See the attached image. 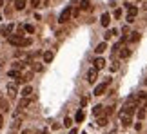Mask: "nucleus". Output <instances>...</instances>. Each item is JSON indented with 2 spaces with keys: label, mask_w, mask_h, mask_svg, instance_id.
Listing matches in <instances>:
<instances>
[{
  "label": "nucleus",
  "mask_w": 147,
  "mask_h": 134,
  "mask_svg": "<svg viewBox=\"0 0 147 134\" xmlns=\"http://www.w3.org/2000/svg\"><path fill=\"white\" fill-rule=\"evenodd\" d=\"M125 9H127V24H133L134 18H136V15H138V7L136 5H131V4H127L125 5Z\"/></svg>",
  "instance_id": "f257e3e1"
},
{
  "label": "nucleus",
  "mask_w": 147,
  "mask_h": 134,
  "mask_svg": "<svg viewBox=\"0 0 147 134\" xmlns=\"http://www.w3.org/2000/svg\"><path fill=\"white\" fill-rule=\"evenodd\" d=\"M7 42L15 47H24V38H22V35H9Z\"/></svg>",
  "instance_id": "f03ea898"
},
{
  "label": "nucleus",
  "mask_w": 147,
  "mask_h": 134,
  "mask_svg": "<svg viewBox=\"0 0 147 134\" xmlns=\"http://www.w3.org/2000/svg\"><path fill=\"white\" fill-rule=\"evenodd\" d=\"M109 83H111V78H107L105 82H102V83H98L96 87H94V96H102L105 91H107V87H109Z\"/></svg>",
  "instance_id": "7ed1b4c3"
},
{
  "label": "nucleus",
  "mask_w": 147,
  "mask_h": 134,
  "mask_svg": "<svg viewBox=\"0 0 147 134\" xmlns=\"http://www.w3.org/2000/svg\"><path fill=\"white\" fill-rule=\"evenodd\" d=\"M71 15H73V7H71V5H67V7H65V9L60 13V18H58V22H60V24H65V22L71 18Z\"/></svg>",
  "instance_id": "20e7f679"
},
{
  "label": "nucleus",
  "mask_w": 147,
  "mask_h": 134,
  "mask_svg": "<svg viewBox=\"0 0 147 134\" xmlns=\"http://www.w3.org/2000/svg\"><path fill=\"white\" fill-rule=\"evenodd\" d=\"M96 78H98V69H96V67H91V69L87 71V82L89 83H94V82H96Z\"/></svg>",
  "instance_id": "39448f33"
},
{
  "label": "nucleus",
  "mask_w": 147,
  "mask_h": 134,
  "mask_svg": "<svg viewBox=\"0 0 147 134\" xmlns=\"http://www.w3.org/2000/svg\"><path fill=\"white\" fill-rule=\"evenodd\" d=\"M16 85H18L16 82H9L7 83V94H9V98H15L16 96Z\"/></svg>",
  "instance_id": "423d86ee"
},
{
  "label": "nucleus",
  "mask_w": 147,
  "mask_h": 134,
  "mask_svg": "<svg viewBox=\"0 0 147 134\" xmlns=\"http://www.w3.org/2000/svg\"><path fill=\"white\" fill-rule=\"evenodd\" d=\"M120 121H122V127H131V116L122 113L120 114Z\"/></svg>",
  "instance_id": "0eeeda50"
},
{
  "label": "nucleus",
  "mask_w": 147,
  "mask_h": 134,
  "mask_svg": "<svg viewBox=\"0 0 147 134\" xmlns=\"http://www.w3.org/2000/svg\"><path fill=\"white\" fill-rule=\"evenodd\" d=\"M13 24H7V25H2L0 27V35H4V36H7V35H11V31H13Z\"/></svg>",
  "instance_id": "6e6552de"
},
{
  "label": "nucleus",
  "mask_w": 147,
  "mask_h": 134,
  "mask_svg": "<svg viewBox=\"0 0 147 134\" xmlns=\"http://www.w3.org/2000/svg\"><path fill=\"white\" fill-rule=\"evenodd\" d=\"M109 22H111V15L109 13H104V15H102V18H100V24L104 25V27H107V25H109Z\"/></svg>",
  "instance_id": "1a4fd4ad"
},
{
  "label": "nucleus",
  "mask_w": 147,
  "mask_h": 134,
  "mask_svg": "<svg viewBox=\"0 0 147 134\" xmlns=\"http://www.w3.org/2000/svg\"><path fill=\"white\" fill-rule=\"evenodd\" d=\"M0 111H2V113H7V111H9V103H7V100L2 98V96H0Z\"/></svg>",
  "instance_id": "9d476101"
},
{
  "label": "nucleus",
  "mask_w": 147,
  "mask_h": 134,
  "mask_svg": "<svg viewBox=\"0 0 147 134\" xmlns=\"http://www.w3.org/2000/svg\"><path fill=\"white\" fill-rule=\"evenodd\" d=\"M7 76H9V78H15V80H18V78L22 76V72H20L18 69H9V71H7Z\"/></svg>",
  "instance_id": "9b49d317"
},
{
  "label": "nucleus",
  "mask_w": 147,
  "mask_h": 134,
  "mask_svg": "<svg viewBox=\"0 0 147 134\" xmlns=\"http://www.w3.org/2000/svg\"><path fill=\"white\" fill-rule=\"evenodd\" d=\"M15 9L16 11H22V9H24L26 7V4H27V0H15Z\"/></svg>",
  "instance_id": "f8f14e48"
},
{
  "label": "nucleus",
  "mask_w": 147,
  "mask_h": 134,
  "mask_svg": "<svg viewBox=\"0 0 147 134\" xmlns=\"http://www.w3.org/2000/svg\"><path fill=\"white\" fill-rule=\"evenodd\" d=\"M31 94H33V87L26 85L24 89H22V98H31Z\"/></svg>",
  "instance_id": "ddd939ff"
},
{
  "label": "nucleus",
  "mask_w": 147,
  "mask_h": 134,
  "mask_svg": "<svg viewBox=\"0 0 147 134\" xmlns=\"http://www.w3.org/2000/svg\"><path fill=\"white\" fill-rule=\"evenodd\" d=\"M102 113H104V105H94L93 107V116H96V118H100Z\"/></svg>",
  "instance_id": "4468645a"
},
{
  "label": "nucleus",
  "mask_w": 147,
  "mask_h": 134,
  "mask_svg": "<svg viewBox=\"0 0 147 134\" xmlns=\"http://www.w3.org/2000/svg\"><path fill=\"white\" fill-rule=\"evenodd\" d=\"M94 67H96V69H98V71H100V69H104V67H105V60L98 56L96 60H94Z\"/></svg>",
  "instance_id": "2eb2a0df"
},
{
  "label": "nucleus",
  "mask_w": 147,
  "mask_h": 134,
  "mask_svg": "<svg viewBox=\"0 0 147 134\" xmlns=\"http://www.w3.org/2000/svg\"><path fill=\"white\" fill-rule=\"evenodd\" d=\"M78 7H80L82 11H91V4H89V0H82Z\"/></svg>",
  "instance_id": "dca6fc26"
},
{
  "label": "nucleus",
  "mask_w": 147,
  "mask_h": 134,
  "mask_svg": "<svg viewBox=\"0 0 147 134\" xmlns=\"http://www.w3.org/2000/svg\"><path fill=\"white\" fill-rule=\"evenodd\" d=\"M84 120H86V113L80 109V111L76 113V116H75V121H76V123H80V121H84Z\"/></svg>",
  "instance_id": "f3484780"
},
{
  "label": "nucleus",
  "mask_w": 147,
  "mask_h": 134,
  "mask_svg": "<svg viewBox=\"0 0 147 134\" xmlns=\"http://www.w3.org/2000/svg\"><path fill=\"white\" fill-rule=\"evenodd\" d=\"M29 103H31V98H22L20 102H18V109L22 111L24 107H27V105H29Z\"/></svg>",
  "instance_id": "a211bd4d"
},
{
  "label": "nucleus",
  "mask_w": 147,
  "mask_h": 134,
  "mask_svg": "<svg viewBox=\"0 0 147 134\" xmlns=\"http://www.w3.org/2000/svg\"><path fill=\"white\" fill-rule=\"evenodd\" d=\"M145 114H147V109H145L144 105H142V107H140V109L136 111V116H138V120H144V118H145Z\"/></svg>",
  "instance_id": "6ab92c4d"
},
{
  "label": "nucleus",
  "mask_w": 147,
  "mask_h": 134,
  "mask_svg": "<svg viewBox=\"0 0 147 134\" xmlns=\"http://www.w3.org/2000/svg\"><path fill=\"white\" fill-rule=\"evenodd\" d=\"M53 58H55V54L51 53V51H46V53H44V62H46V64H51V60H53Z\"/></svg>",
  "instance_id": "aec40b11"
},
{
  "label": "nucleus",
  "mask_w": 147,
  "mask_h": 134,
  "mask_svg": "<svg viewBox=\"0 0 147 134\" xmlns=\"http://www.w3.org/2000/svg\"><path fill=\"white\" fill-rule=\"evenodd\" d=\"M105 49H107V44H105V42H102V44H98V46H96V49H94V51H96L98 54H102V53L105 51Z\"/></svg>",
  "instance_id": "412c9836"
},
{
  "label": "nucleus",
  "mask_w": 147,
  "mask_h": 134,
  "mask_svg": "<svg viewBox=\"0 0 147 134\" xmlns=\"http://www.w3.org/2000/svg\"><path fill=\"white\" fill-rule=\"evenodd\" d=\"M96 123H98L100 127H105V125H107V116H100V118L96 120Z\"/></svg>",
  "instance_id": "4be33fe9"
},
{
  "label": "nucleus",
  "mask_w": 147,
  "mask_h": 134,
  "mask_svg": "<svg viewBox=\"0 0 147 134\" xmlns=\"http://www.w3.org/2000/svg\"><path fill=\"white\" fill-rule=\"evenodd\" d=\"M116 33H118L116 29H109V31H107V33H105V35H104V38H105V40H109V38H111V36H115V35H116Z\"/></svg>",
  "instance_id": "5701e85b"
},
{
  "label": "nucleus",
  "mask_w": 147,
  "mask_h": 134,
  "mask_svg": "<svg viewBox=\"0 0 147 134\" xmlns=\"http://www.w3.org/2000/svg\"><path fill=\"white\" fill-rule=\"evenodd\" d=\"M129 54H131V51H129L127 47H123L120 51V58H129Z\"/></svg>",
  "instance_id": "b1692460"
},
{
  "label": "nucleus",
  "mask_w": 147,
  "mask_h": 134,
  "mask_svg": "<svg viewBox=\"0 0 147 134\" xmlns=\"http://www.w3.org/2000/svg\"><path fill=\"white\" fill-rule=\"evenodd\" d=\"M129 40H131V42H138V40H140V33H136V31H134V33H131Z\"/></svg>",
  "instance_id": "393cba45"
},
{
  "label": "nucleus",
  "mask_w": 147,
  "mask_h": 134,
  "mask_svg": "<svg viewBox=\"0 0 147 134\" xmlns=\"http://www.w3.org/2000/svg\"><path fill=\"white\" fill-rule=\"evenodd\" d=\"M26 64H27V62H15V64H13V69H24Z\"/></svg>",
  "instance_id": "a878e982"
},
{
  "label": "nucleus",
  "mask_w": 147,
  "mask_h": 134,
  "mask_svg": "<svg viewBox=\"0 0 147 134\" xmlns=\"http://www.w3.org/2000/svg\"><path fill=\"white\" fill-rule=\"evenodd\" d=\"M33 71H36V72H42V71H44V67H42L40 64H35V65H33Z\"/></svg>",
  "instance_id": "bb28decb"
},
{
  "label": "nucleus",
  "mask_w": 147,
  "mask_h": 134,
  "mask_svg": "<svg viewBox=\"0 0 147 134\" xmlns=\"http://www.w3.org/2000/svg\"><path fill=\"white\" fill-rule=\"evenodd\" d=\"M64 125L67 127V129H69V127L73 125V120H71V118H65V120H64Z\"/></svg>",
  "instance_id": "cd10ccee"
},
{
  "label": "nucleus",
  "mask_w": 147,
  "mask_h": 134,
  "mask_svg": "<svg viewBox=\"0 0 147 134\" xmlns=\"http://www.w3.org/2000/svg\"><path fill=\"white\" fill-rule=\"evenodd\" d=\"M26 33H35V27H33L31 24H27L26 25Z\"/></svg>",
  "instance_id": "c85d7f7f"
},
{
  "label": "nucleus",
  "mask_w": 147,
  "mask_h": 134,
  "mask_svg": "<svg viewBox=\"0 0 147 134\" xmlns=\"http://www.w3.org/2000/svg\"><path fill=\"white\" fill-rule=\"evenodd\" d=\"M40 4H42V0H31V5H33V7H38Z\"/></svg>",
  "instance_id": "c756f323"
},
{
  "label": "nucleus",
  "mask_w": 147,
  "mask_h": 134,
  "mask_svg": "<svg viewBox=\"0 0 147 134\" xmlns=\"http://www.w3.org/2000/svg\"><path fill=\"white\" fill-rule=\"evenodd\" d=\"M136 96H138V100H147V92H138Z\"/></svg>",
  "instance_id": "7c9ffc66"
},
{
  "label": "nucleus",
  "mask_w": 147,
  "mask_h": 134,
  "mask_svg": "<svg viewBox=\"0 0 147 134\" xmlns=\"http://www.w3.org/2000/svg\"><path fill=\"white\" fill-rule=\"evenodd\" d=\"M122 16V9H115V18H120Z\"/></svg>",
  "instance_id": "2f4dec72"
},
{
  "label": "nucleus",
  "mask_w": 147,
  "mask_h": 134,
  "mask_svg": "<svg viewBox=\"0 0 147 134\" xmlns=\"http://www.w3.org/2000/svg\"><path fill=\"white\" fill-rule=\"evenodd\" d=\"M27 46H31V38H24V47Z\"/></svg>",
  "instance_id": "473e14b6"
},
{
  "label": "nucleus",
  "mask_w": 147,
  "mask_h": 134,
  "mask_svg": "<svg viewBox=\"0 0 147 134\" xmlns=\"http://www.w3.org/2000/svg\"><path fill=\"white\" fill-rule=\"evenodd\" d=\"M116 69H118V64L115 62V64H113V65H111V71H116Z\"/></svg>",
  "instance_id": "72a5a7b5"
},
{
  "label": "nucleus",
  "mask_w": 147,
  "mask_h": 134,
  "mask_svg": "<svg viewBox=\"0 0 147 134\" xmlns=\"http://www.w3.org/2000/svg\"><path fill=\"white\" fill-rule=\"evenodd\" d=\"M20 134H31V131H29V129H24V131H22Z\"/></svg>",
  "instance_id": "f704fd0d"
},
{
  "label": "nucleus",
  "mask_w": 147,
  "mask_h": 134,
  "mask_svg": "<svg viewBox=\"0 0 147 134\" xmlns=\"http://www.w3.org/2000/svg\"><path fill=\"white\" fill-rule=\"evenodd\" d=\"M4 125V118H2V113H0V127Z\"/></svg>",
  "instance_id": "c9c22d12"
},
{
  "label": "nucleus",
  "mask_w": 147,
  "mask_h": 134,
  "mask_svg": "<svg viewBox=\"0 0 147 134\" xmlns=\"http://www.w3.org/2000/svg\"><path fill=\"white\" fill-rule=\"evenodd\" d=\"M69 134H76V131H75V129H73V131H71V132H69Z\"/></svg>",
  "instance_id": "e433bc0d"
},
{
  "label": "nucleus",
  "mask_w": 147,
  "mask_h": 134,
  "mask_svg": "<svg viewBox=\"0 0 147 134\" xmlns=\"http://www.w3.org/2000/svg\"><path fill=\"white\" fill-rule=\"evenodd\" d=\"M0 7H2V0H0Z\"/></svg>",
  "instance_id": "4c0bfd02"
},
{
  "label": "nucleus",
  "mask_w": 147,
  "mask_h": 134,
  "mask_svg": "<svg viewBox=\"0 0 147 134\" xmlns=\"http://www.w3.org/2000/svg\"><path fill=\"white\" fill-rule=\"evenodd\" d=\"M111 134H116V132H115V131H113V132H111Z\"/></svg>",
  "instance_id": "58836bf2"
},
{
  "label": "nucleus",
  "mask_w": 147,
  "mask_h": 134,
  "mask_svg": "<svg viewBox=\"0 0 147 134\" xmlns=\"http://www.w3.org/2000/svg\"><path fill=\"white\" fill-rule=\"evenodd\" d=\"M11 134H15V132H11Z\"/></svg>",
  "instance_id": "ea45409f"
},
{
  "label": "nucleus",
  "mask_w": 147,
  "mask_h": 134,
  "mask_svg": "<svg viewBox=\"0 0 147 134\" xmlns=\"http://www.w3.org/2000/svg\"><path fill=\"white\" fill-rule=\"evenodd\" d=\"M13 2H15V0H13Z\"/></svg>",
  "instance_id": "a19ab883"
}]
</instances>
